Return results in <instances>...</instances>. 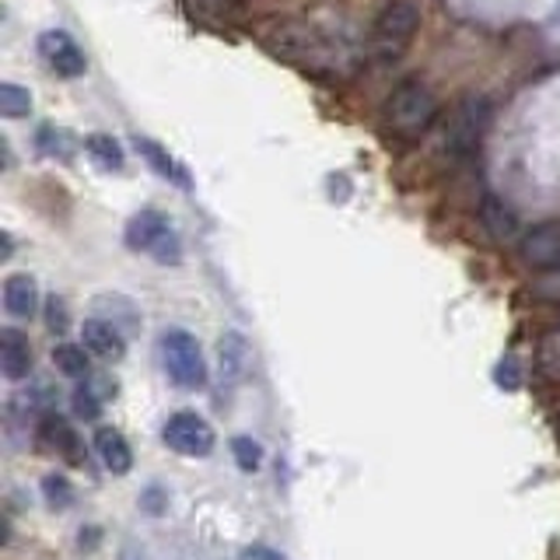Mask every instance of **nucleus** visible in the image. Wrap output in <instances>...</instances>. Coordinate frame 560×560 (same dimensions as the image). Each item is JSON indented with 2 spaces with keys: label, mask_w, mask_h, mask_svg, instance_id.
<instances>
[{
  "label": "nucleus",
  "mask_w": 560,
  "mask_h": 560,
  "mask_svg": "<svg viewBox=\"0 0 560 560\" xmlns=\"http://www.w3.org/2000/svg\"><path fill=\"white\" fill-rule=\"evenodd\" d=\"M162 438L172 452L186 455V459H203V455H210V448H214V428L192 410L172 413Z\"/></svg>",
  "instance_id": "0eeeda50"
},
{
  "label": "nucleus",
  "mask_w": 560,
  "mask_h": 560,
  "mask_svg": "<svg viewBox=\"0 0 560 560\" xmlns=\"http://www.w3.org/2000/svg\"><path fill=\"white\" fill-rule=\"evenodd\" d=\"M81 343L88 354H95L102 361H119L122 354H127V343H122V332L116 323L109 319H88L81 326Z\"/></svg>",
  "instance_id": "9b49d317"
},
{
  "label": "nucleus",
  "mask_w": 560,
  "mask_h": 560,
  "mask_svg": "<svg viewBox=\"0 0 560 560\" xmlns=\"http://www.w3.org/2000/svg\"><path fill=\"white\" fill-rule=\"evenodd\" d=\"M417 28H420V11L410 0H393L389 8H382V14L372 25V52L378 60H399V52L410 46Z\"/></svg>",
  "instance_id": "20e7f679"
},
{
  "label": "nucleus",
  "mask_w": 560,
  "mask_h": 560,
  "mask_svg": "<svg viewBox=\"0 0 560 560\" xmlns=\"http://www.w3.org/2000/svg\"><path fill=\"white\" fill-rule=\"evenodd\" d=\"M245 361H249V350H245V340L238 337V332H228V337L221 340V364H224V372L242 375V372H245Z\"/></svg>",
  "instance_id": "4be33fe9"
},
{
  "label": "nucleus",
  "mask_w": 560,
  "mask_h": 560,
  "mask_svg": "<svg viewBox=\"0 0 560 560\" xmlns=\"http://www.w3.org/2000/svg\"><path fill=\"white\" fill-rule=\"evenodd\" d=\"M39 52L46 57V63L57 70L60 78H81L84 70H88V60H84V52L78 49V43L70 39L67 32L60 28H52L46 32L43 39H39Z\"/></svg>",
  "instance_id": "1a4fd4ad"
},
{
  "label": "nucleus",
  "mask_w": 560,
  "mask_h": 560,
  "mask_svg": "<svg viewBox=\"0 0 560 560\" xmlns=\"http://www.w3.org/2000/svg\"><path fill=\"white\" fill-rule=\"evenodd\" d=\"M539 298H547V302H560V270H550V273H542L536 280V288H533Z\"/></svg>",
  "instance_id": "a878e982"
},
{
  "label": "nucleus",
  "mask_w": 560,
  "mask_h": 560,
  "mask_svg": "<svg viewBox=\"0 0 560 560\" xmlns=\"http://www.w3.org/2000/svg\"><path fill=\"white\" fill-rule=\"evenodd\" d=\"M127 245L130 249H140V253H151L158 262H179L183 256V245L175 238L168 218L154 214V210H144V214H137L127 228Z\"/></svg>",
  "instance_id": "423d86ee"
},
{
  "label": "nucleus",
  "mask_w": 560,
  "mask_h": 560,
  "mask_svg": "<svg viewBox=\"0 0 560 560\" xmlns=\"http://www.w3.org/2000/svg\"><path fill=\"white\" fill-rule=\"evenodd\" d=\"M262 46H267L277 60L302 63L312 70L332 63V49L326 43V35L312 25H302V22H273L267 32H262Z\"/></svg>",
  "instance_id": "f257e3e1"
},
{
  "label": "nucleus",
  "mask_w": 560,
  "mask_h": 560,
  "mask_svg": "<svg viewBox=\"0 0 560 560\" xmlns=\"http://www.w3.org/2000/svg\"><path fill=\"white\" fill-rule=\"evenodd\" d=\"M518 364H515V358H504L501 364H498V385H504V389H518Z\"/></svg>",
  "instance_id": "bb28decb"
},
{
  "label": "nucleus",
  "mask_w": 560,
  "mask_h": 560,
  "mask_svg": "<svg viewBox=\"0 0 560 560\" xmlns=\"http://www.w3.org/2000/svg\"><path fill=\"white\" fill-rule=\"evenodd\" d=\"M4 308L14 319H32L35 308H39V288L28 273H14L4 280Z\"/></svg>",
  "instance_id": "2eb2a0df"
},
{
  "label": "nucleus",
  "mask_w": 560,
  "mask_h": 560,
  "mask_svg": "<svg viewBox=\"0 0 560 560\" xmlns=\"http://www.w3.org/2000/svg\"><path fill=\"white\" fill-rule=\"evenodd\" d=\"M186 11L203 28H228L235 22V0H186Z\"/></svg>",
  "instance_id": "dca6fc26"
},
{
  "label": "nucleus",
  "mask_w": 560,
  "mask_h": 560,
  "mask_svg": "<svg viewBox=\"0 0 560 560\" xmlns=\"http://www.w3.org/2000/svg\"><path fill=\"white\" fill-rule=\"evenodd\" d=\"M39 438H43V445H49V448H57L67 463H81L84 459V445H81V438H78V431L67 424L63 417H57V413H46L43 420H39Z\"/></svg>",
  "instance_id": "ddd939ff"
},
{
  "label": "nucleus",
  "mask_w": 560,
  "mask_h": 560,
  "mask_svg": "<svg viewBox=\"0 0 560 560\" xmlns=\"http://www.w3.org/2000/svg\"><path fill=\"white\" fill-rule=\"evenodd\" d=\"M480 221H483V232L494 238L498 245H518L522 235H525L522 224H518V214L504 200H498V197H483Z\"/></svg>",
  "instance_id": "9d476101"
},
{
  "label": "nucleus",
  "mask_w": 560,
  "mask_h": 560,
  "mask_svg": "<svg viewBox=\"0 0 560 560\" xmlns=\"http://www.w3.org/2000/svg\"><path fill=\"white\" fill-rule=\"evenodd\" d=\"M52 364H57V372L67 378H88V372H92V364H88V350L78 343L52 347Z\"/></svg>",
  "instance_id": "f3484780"
},
{
  "label": "nucleus",
  "mask_w": 560,
  "mask_h": 560,
  "mask_svg": "<svg viewBox=\"0 0 560 560\" xmlns=\"http://www.w3.org/2000/svg\"><path fill=\"white\" fill-rule=\"evenodd\" d=\"M43 498H46L49 508H57V512H63V508L74 504V490H70L67 477H57V472H52V477L43 480Z\"/></svg>",
  "instance_id": "5701e85b"
},
{
  "label": "nucleus",
  "mask_w": 560,
  "mask_h": 560,
  "mask_svg": "<svg viewBox=\"0 0 560 560\" xmlns=\"http://www.w3.org/2000/svg\"><path fill=\"white\" fill-rule=\"evenodd\" d=\"M46 312H49V329H67V308H63V302L60 298H49V305H46Z\"/></svg>",
  "instance_id": "c85d7f7f"
},
{
  "label": "nucleus",
  "mask_w": 560,
  "mask_h": 560,
  "mask_svg": "<svg viewBox=\"0 0 560 560\" xmlns=\"http://www.w3.org/2000/svg\"><path fill=\"white\" fill-rule=\"evenodd\" d=\"M490 127V102L483 95H466L448 109L442 127V148L452 158H469L480 148V140Z\"/></svg>",
  "instance_id": "7ed1b4c3"
},
{
  "label": "nucleus",
  "mask_w": 560,
  "mask_h": 560,
  "mask_svg": "<svg viewBox=\"0 0 560 560\" xmlns=\"http://www.w3.org/2000/svg\"><path fill=\"white\" fill-rule=\"evenodd\" d=\"M518 256L533 270H560V221L536 224L533 232H525L518 242Z\"/></svg>",
  "instance_id": "6e6552de"
},
{
  "label": "nucleus",
  "mask_w": 560,
  "mask_h": 560,
  "mask_svg": "<svg viewBox=\"0 0 560 560\" xmlns=\"http://www.w3.org/2000/svg\"><path fill=\"white\" fill-rule=\"evenodd\" d=\"M95 452L102 466L113 472V477H122V472H130L133 466V452L127 445V438H122L116 428H98L95 431Z\"/></svg>",
  "instance_id": "4468645a"
},
{
  "label": "nucleus",
  "mask_w": 560,
  "mask_h": 560,
  "mask_svg": "<svg viewBox=\"0 0 560 560\" xmlns=\"http://www.w3.org/2000/svg\"><path fill=\"white\" fill-rule=\"evenodd\" d=\"M84 148H88V154H92L105 172H119V168H122V148L116 144V137L92 133V137H88V144H84Z\"/></svg>",
  "instance_id": "6ab92c4d"
},
{
  "label": "nucleus",
  "mask_w": 560,
  "mask_h": 560,
  "mask_svg": "<svg viewBox=\"0 0 560 560\" xmlns=\"http://www.w3.org/2000/svg\"><path fill=\"white\" fill-rule=\"evenodd\" d=\"M74 413L81 420H98V413H102V399L88 389V385H81V389L74 393Z\"/></svg>",
  "instance_id": "393cba45"
},
{
  "label": "nucleus",
  "mask_w": 560,
  "mask_h": 560,
  "mask_svg": "<svg viewBox=\"0 0 560 560\" xmlns=\"http://www.w3.org/2000/svg\"><path fill=\"white\" fill-rule=\"evenodd\" d=\"M137 151L144 154L148 162H151V165H154L158 172L165 175V179H175V183H183V186H186V175H183V168L175 165L172 158H168V154H165L162 148L154 144V140H148V137H137Z\"/></svg>",
  "instance_id": "aec40b11"
},
{
  "label": "nucleus",
  "mask_w": 560,
  "mask_h": 560,
  "mask_svg": "<svg viewBox=\"0 0 560 560\" xmlns=\"http://www.w3.org/2000/svg\"><path fill=\"white\" fill-rule=\"evenodd\" d=\"M242 560H288L280 550L273 547H262V542H253V547H245L242 550Z\"/></svg>",
  "instance_id": "cd10ccee"
},
{
  "label": "nucleus",
  "mask_w": 560,
  "mask_h": 560,
  "mask_svg": "<svg viewBox=\"0 0 560 560\" xmlns=\"http://www.w3.org/2000/svg\"><path fill=\"white\" fill-rule=\"evenodd\" d=\"M232 455H235V463H238V469H245V472H256L259 469V463H262V448H259V442H253V438H232Z\"/></svg>",
  "instance_id": "b1692460"
},
{
  "label": "nucleus",
  "mask_w": 560,
  "mask_h": 560,
  "mask_svg": "<svg viewBox=\"0 0 560 560\" xmlns=\"http://www.w3.org/2000/svg\"><path fill=\"white\" fill-rule=\"evenodd\" d=\"M385 119H389V130L402 140H417L424 137L434 119H438V98L428 92L420 81L399 84L389 105H385Z\"/></svg>",
  "instance_id": "f03ea898"
},
{
  "label": "nucleus",
  "mask_w": 560,
  "mask_h": 560,
  "mask_svg": "<svg viewBox=\"0 0 560 560\" xmlns=\"http://www.w3.org/2000/svg\"><path fill=\"white\" fill-rule=\"evenodd\" d=\"M162 361L168 378L179 385V389H200L207 382V361L197 337L186 329H168L162 337Z\"/></svg>",
  "instance_id": "39448f33"
},
{
  "label": "nucleus",
  "mask_w": 560,
  "mask_h": 560,
  "mask_svg": "<svg viewBox=\"0 0 560 560\" xmlns=\"http://www.w3.org/2000/svg\"><path fill=\"white\" fill-rule=\"evenodd\" d=\"M0 113L8 119H22L32 113V95L18 84H0Z\"/></svg>",
  "instance_id": "412c9836"
},
{
  "label": "nucleus",
  "mask_w": 560,
  "mask_h": 560,
  "mask_svg": "<svg viewBox=\"0 0 560 560\" xmlns=\"http://www.w3.org/2000/svg\"><path fill=\"white\" fill-rule=\"evenodd\" d=\"M0 372L11 382H22L32 375V347L25 332L0 329Z\"/></svg>",
  "instance_id": "f8f14e48"
},
{
  "label": "nucleus",
  "mask_w": 560,
  "mask_h": 560,
  "mask_svg": "<svg viewBox=\"0 0 560 560\" xmlns=\"http://www.w3.org/2000/svg\"><path fill=\"white\" fill-rule=\"evenodd\" d=\"M536 368L542 372V378L560 382V329H547L539 337L536 347Z\"/></svg>",
  "instance_id": "a211bd4d"
}]
</instances>
